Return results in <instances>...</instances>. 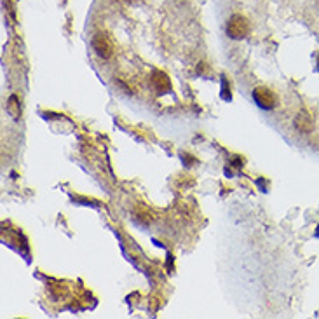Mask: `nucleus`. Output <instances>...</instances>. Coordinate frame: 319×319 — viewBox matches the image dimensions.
Segmentation results:
<instances>
[{"instance_id": "4", "label": "nucleus", "mask_w": 319, "mask_h": 319, "mask_svg": "<svg viewBox=\"0 0 319 319\" xmlns=\"http://www.w3.org/2000/svg\"><path fill=\"white\" fill-rule=\"evenodd\" d=\"M295 128L298 129L303 135H309V133L314 129V122H312V117L309 115L307 110H300L295 117Z\"/></svg>"}, {"instance_id": "3", "label": "nucleus", "mask_w": 319, "mask_h": 319, "mask_svg": "<svg viewBox=\"0 0 319 319\" xmlns=\"http://www.w3.org/2000/svg\"><path fill=\"white\" fill-rule=\"evenodd\" d=\"M253 100L258 105L262 110H272L275 107V96L272 94V91H269L267 88H256L253 89Z\"/></svg>"}, {"instance_id": "7", "label": "nucleus", "mask_w": 319, "mask_h": 319, "mask_svg": "<svg viewBox=\"0 0 319 319\" xmlns=\"http://www.w3.org/2000/svg\"><path fill=\"white\" fill-rule=\"evenodd\" d=\"M222 100L224 101H230L232 100V94H230V88L227 84V79H222Z\"/></svg>"}, {"instance_id": "6", "label": "nucleus", "mask_w": 319, "mask_h": 319, "mask_svg": "<svg viewBox=\"0 0 319 319\" xmlns=\"http://www.w3.org/2000/svg\"><path fill=\"white\" fill-rule=\"evenodd\" d=\"M7 114L12 119H20L21 117V107H20V100H18L16 94H11L7 100Z\"/></svg>"}, {"instance_id": "9", "label": "nucleus", "mask_w": 319, "mask_h": 319, "mask_svg": "<svg viewBox=\"0 0 319 319\" xmlns=\"http://www.w3.org/2000/svg\"><path fill=\"white\" fill-rule=\"evenodd\" d=\"M318 68H319V56H318Z\"/></svg>"}, {"instance_id": "1", "label": "nucleus", "mask_w": 319, "mask_h": 319, "mask_svg": "<svg viewBox=\"0 0 319 319\" xmlns=\"http://www.w3.org/2000/svg\"><path fill=\"white\" fill-rule=\"evenodd\" d=\"M250 33V21L243 14H232L227 21V35L232 40H243Z\"/></svg>"}, {"instance_id": "8", "label": "nucleus", "mask_w": 319, "mask_h": 319, "mask_svg": "<svg viewBox=\"0 0 319 319\" xmlns=\"http://www.w3.org/2000/svg\"><path fill=\"white\" fill-rule=\"evenodd\" d=\"M316 237H319V225H318V228H316Z\"/></svg>"}, {"instance_id": "2", "label": "nucleus", "mask_w": 319, "mask_h": 319, "mask_svg": "<svg viewBox=\"0 0 319 319\" xmlns=\"http://www.w3.org/2000/svg\"><path fill=\"white\" fill-rule=\"evenodd\" d=\"M91 44H92L94 52L100 58H103V60H110V58H112L114 46H112V42H110V39H108L107 33H96V35L92 37Z\"/></svg>"}, {"instance_id": "5", "label": "nucleus", "mask_w": 319, "mask_h": 319, "mask_svg": "<svg viewBox=\"0 0 319 319\" xmlns=\"http://www.w3.org/2000/svg\"><path fill=\"white\" fill-rule=\"evenodd\" d=\"M150 80H152V86L159 92H168L171 89V80H169V77L166 73L160 72V70H156V72L152 73Z\"/></svg>"}]
</instances>
